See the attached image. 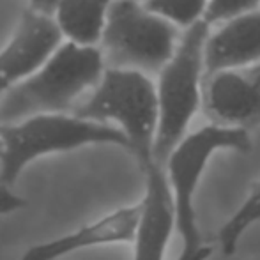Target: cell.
I'll list each match as a JSON object with an SVG mask.
<instances>
[{
	"label": "cell",
	"instance_id": "obj_1",
	"mask_svg": "<svg viewBox=\"0 0 260 260\" xmlns=\"http://www.w3.org/2000/svg\"><path fill=\"white\" fill-rule=\"evenodd\" d=\"M218 151L250 152V131L207 124L186 135L165 165L174 202L175 232L181 239L177 260H209L212 253L200 232L195 199L209 159Z\"/></svg>",
	"mask_w": 260,
	"mask_h": 260
},
{
	"label": "cell",
	"instance_id": "obj_2",
	"mask_svg": "<svg viewBox=\"0 0 260 260\" xmlns=\"http://www.w3.org/2000/svg\"><path fill=\"white\" fill-rule=\"evenodd\" d=\"M100 46L62 43L32 76L18 83L0 100V126L16 124L41 113H64L75 100L105 75Z\"/></svg>",
	"mask_w": 260,
	"mask_h": 260
},
{
	"label": "cell",
	"instance_id": "obj_3",
	"mask_svg": "<svg viewBox=\"0 0 260 260\" xmlns=\"http://www.w3.org/2000/svg\"><path fill=\"white\" fill-rule=\"evenodd\" d=\"M0 142V184L9 188L23 168L41 156L100 144L129 151V140L119 127L68 113H41L16 124H4Z\"/></svg>",
	"mask_w": 260,
	"mask_h": 260
},
{
	"label": "cell",
	"instance_id": "obj_4",
	"mask_svg": "<svg viewBox=\"0 0 260 260\" xmlns=\"http://www.w3.org/2000/svg\"><path fill=\"white\" fill-rule=\"evenodd\" d=\"M209 25L199 21L182 32L174 57L157 75V131L154 163L165 168L174 149L186 137V131L202 108V89L206 78V43Z\"/></svg>",
	"mask_w": 260,
	"mask_h": 260
},
{
	"label": "cell",
	"instance_id": "obj_5",
	"mask_svg": "<svg viewBox=\"0 0 260 260\" xmlns=\"http://www.w3.org/2000/svg\"><path fill=\"white\" fill-rule=\"evenodd\" d=\"M73 115L106 124H119L129 140V152L142 172L154 165L157 131L156 85L147 75L127 69H105V75L85 103L75 106Z\"/></svg>",
	"mask_w": 260,
	"mask_h": 260
},
{
	"label": "cell",
	"instance_id": "obj_6",
	"mask_svg": "<svg viewBox=\"0 0 260 260\" xmlns=\"http://www.w3.org/2000/svg\"><path fill=\"white\" fill-rule=\"evenodd\" d=\"M175 25L138 0H113L100 43L106 69L157 73L174 57L181 41Z\"/></svg>",
	"mask_w": 260,
	"mask_h": 260
},
{
	"label": "cell",
	"instance_id": "obj_7",
	"mask_svg": "<svg viewBox=\"0 0 260 260\" xmlns=\"http://www.w3.org/2000/svg\"><path fill=\"white\" fill-rule=\"evenodd\" d=\"M202 110L211 124L250 129L260 124V62L204 78Z\"/></svg>",
	"mask_w": 260,
	"mask_h": 260
},
{
	"label": "cell",
	"instance_id": "obj_8",
	"mask_svg": "<svg viewBox=\"0 0 260 260\" xmlns=\"http://www.w3.org/2000/svg\"><path fill=\"white\" fill-rule=\"evenodd\" d=\"M60 45L62 34L53 16L25 9L13 39L0 52V100L34 75Z\"/></svg>",
	"mask_w": 260,
	"mask_h": 260
},
{
	"label": "cell",
	"instance_id": "obj_9",
	"mask_svg": "<svg viewBox=\"0 0 260 260\" xmlns=\"http://www.w3.org/2000/svg\"><path fill=\"white\" fill-rule=\"evenodd\" d=\"M142 211H144L142 202L137 206L120 207L75 232L60 236L48 243L34 244L21 255L20 260H58L66 255L94 246L119 243L133 244L140 229Z\"/></svg>",
	"mask_w": 260,
	"mask_h": 260
},
{
	"label": "cell",
	"instance_id": "obj_10",
	"mask_svg": "<svg viewBox=\"0 0 260 260\" xmlns=\"http://www.w3.org/2000/svg\"><path fill=\"white\" fill-rule=\"evenodd\" d=\"M145 195L142 199V221L135 239L133 260H165L175 230L174 202L167 170L151 165L145 172Z\"/></svg>",
	"mask_w": 260,
	"mask_h": 260
},
{
	"label": "cell",
	"instance_id": "obj_11",
	"mask_svg": "<svg viewBox=\"0 0 260 260\" xmlns=\"http://www.w3.org/2000/svg\"><path fill=\"white\" fill-rule=\"evenodd\" d=\"M260 62V9L223 23L206 43V76Z\"/></svg>",
	"mask_w": 260,
	"mask_h": 260
},
{
	"label": "cell",
	"instance_id": "obj_12",
	"mask_svg": "<svg viewBox=\"0 0 260 260\" xmlns=\"http://www.w3.org/2000/svg\"><path fill=\"white\" fill-rule=\"evenodd\" d=\"M113 0H58L55 23L62 38L78 46H98L101 43Z\"/></svg>",
	"mask_w": 260,
	"mask_h": 260
},
{
	"label": "cell",
	"instance_id": "obj_13",
	"mask_svg": "<svg viewBox=\"0 0 260 260\" xmlns=\"http://www.w3.org/2000/svg\"><path fill=\"white\" fill-rule=\"evenodd\" d=\"M257 221H260V181L251 184L248 199L241 204V207L219 229L218 243L225 257L236 253L241 237Z\"/></svg>",
	"mask_w": 260,
	"mask_h": 260
},
{
	"label": "cell",
	"instance_id": "obj_14",
	"mask_svg": "<svg viewBox=\"0 0 260 260\" xmlns=\"http://www.w3.org/2000/svg\"><path fill=\"white\" fill-rule=\"evenodd\" d=\"M144 6L177 28L188 30L204 20L207 0H144Z\"/></svg>",
	"mask_w": 260,
	"mask_h": 260
},
{
	"label": "cell",
	"instance_id": "obj_15",
	"mask_svg": "<svg viewBox=\"0 0 260 260\" xmlns=\"http://www.w3.org/2000/svg\"><path fill=\"white\" fill-rule=\"evenodd\" d=\"M260 6V0H207V9L204 14V21L211 27L214 23H226V21L239 18L243 14L253 13Z\"/></svg>",
	"mask_w": 260,
	"mask_h": 260
},
{
	"label": "cell",
	"instance_id": "obj_16",
	"mask_svg": "<svg viewBox=\"0 0 260 260\" xmlns=\"http://www.w3.org/2000/svg\"><path fill=\"white\" fill-rule=\"evenodd\" d=\"M23 207H27V200H25L23 197L11 191L9 186L0 184V216L16 212Z\"/></svg>",
	"mask_w": 260,
	"mask_h": 260
},
{
	"label": "cell",
	"instance_id": "obj_17",
	"mask_svg": "<svg viewBox=\"0 0 260 260\" xmlns=\"http://www.w3.org/2000/svg\"><path fill=\"white\" fill-rule=\"evenodd\" d=\"M57 2L58 0H28V4H30L28 7L38 11V13H41V14L52 16L55 13V7H57Z\"/></svg>",
	"mask_w": 260,
	"mask_h": 260
},
{
	"label": "cell",
	"instance_id": "obj_18",
	"mask_svg": "<svg viewBox=\"0 0 260 260\" xmlns=\"http://www.w3.org/2000/svg\"><path fill=\"white\" fill-rule=\"evenodd\" d=\"M138 2H144V0H138Z\"/></svg>",
	"mask_w": 260,
	"mask_h": 260
},
{
	"label": "cell",
	"instance_id": "obj_19",
	"mask_svg": "<svg viewBox=\"0 0 260 260\" xmlns=\"http://www.w3.org/2000/svg\"><path fill=\"white\" fill-rule=\"evenodd\" d=\"M0 147H2V142H0Z\"/></svg>",
	"mask_w": 260,
	"mask_h": 260
}]
</instances>
